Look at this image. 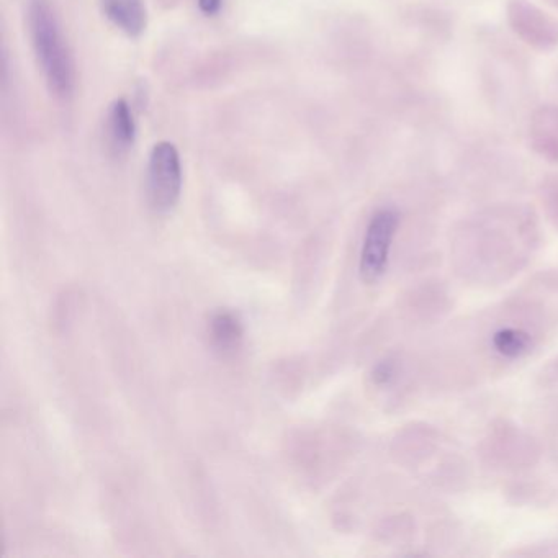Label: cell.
I'll list each match as a JSON object with an SVG mask.
<instances>
[{
  "label": "cell",
  "mask_w": 558,
  "mask_h": 558,
  "mask_svg": "<svg viewBox=\"0 0 558 558\" xmlns=\"http://www.w3.org/2000/svg\"><path fill=\"white\" fill-rule=\"evenodd\" d=\"M558 333V269L542 270L498 302L450 321L421 349L431 393H462L506 377Z\"/></svg>",
  "instance_id": "obj_1"
},
{
  "label": "cell",
  "mask_w": 558,
  "mask_h": 558,
  "mask_svg": "<svg viewBox=\"0 0 558 558\" xmlns=\"http://www.w3.org/2000/svg\"><path fill=\"white\" fill-rule=\"evenodd\" d=\"M542 246L539 213L526 203H500L455 221L446 257L457 282L488 292L519 279Z\"/></svg>",
  "instance_id": "obj_2"
},
{
  "label": "cell",
  "mask_w": 558,
  "mask_h": 558,
  "mask_svg": "<svg viewBox=\"0 0 558 558\" xmlns=\"http://www.w3.org/2000/svg\"><path fill=\"white\" fill-rule=\"evenodd\" d=\"M367 388L383 411L408 413L426 395H431L423 351L392 347L370 365Z\"/></svg>",
  "instance_id": "obj_3"
},
{
  "label": "cell",
  "mask_w": 558,
  "mask_h": 558,
  "mask_svg": "<svg viewBox=\"0 0 558 558\" xmlns=\"http://www.w3.org/2000/svg\"><path fill=\"white\" fill-rule=\"evenodd\" d=\"M27 23L36 63L48 90L58 100L71 99L76 89L74 59L50 0H30Z\"/></svg>",
  "instance_id": "obj_4"
},
{
  "label": "cell",
  "mask_w": 558,
  "mask_h": 558,
  "mask_svg": "<svg viewBox=\"0 0 558 558\" xmlns=\"http://www.w3.org/2000/svg\"><path fill=\"white\" fill-rule=\"evenodd\" d=\"M478 464L496 475L529 473L542 462L544 441L509 416H496L486 424L475 446Z\"/></svg>",
  "instance_id": "obj_5"
},
{
  "label": "cell",
  "mask_w": 558,
  "mask_h": 558,
  "mask_svg": "<svg viewBox=\"0 0 558 558\" xmlns=\"http://www.w3.org/2000/svg\"><path fill=\"white\" fill-rule=\"evenodd\" d=\"M457 308V297L449 280L424 272L406 282L396 298V318L406 333H423L447 323Z\"/></svg>",
  "instance_id": "obj_6"
},
{
  "label": "cell",
  "mask_w": 558,
  "mask_h": 558,
  "mask_svg": "<svg viewBox=\"0 0 558 558\" xmlns=\"http://www.w3.org/2000/svg\"><path fill=\"white\" fill-rule=\"evenodd\" d=\"M447 450L446 436L436 424L413 419L403 424L390 444V459L396 467L419 478Z\"/></svg>",
  "instance_id": "obj_7"
},
{
  "label": "cell",
  "mask_w": 558,
  "mask_h": 558,
  "mask_svg": "<svg viewBox=\"0 0 558 558\" xmlns=\"http://www.w3.org/2000/svg\"><path fill=\"white\" fill-rule=\"evenodd\" d=\"M146 187L154 212L166 215L177 207L182 194V164L179 151L169 141L154 144L151 149Z\"/></svg>",
  "instance_id": "obj_8"
},
{
  "label": "cell",
  "mask_w": 558,
  "mask_h": 558,
  "mask_svg": "<svg viewBox=\"0 0 558 558\" xmlns=\"http://www.w3.org/2000/svg\"><path fill=\"white\" fill-rule=\"evenodd\" d=\"M506 15L511 30L534 50L550 51L558 45V20L529 0H509Z\"/></svg>",
  "instance_id": "obj_9"
},
{
  "label": "cell",
  "mask_w": 558,
  "mask_h": 558,
  "mask_svg": "<svg viewBox=\"0 0 558 558\" xmlns=\"http://www.w3.org/2000/svg\"><path fill=\"white\" fill-rule=\"evenodd\" d=\"M418 480L434 493L460 495L472 485L473 468L459 450L447 449Z\"/></svg>",
  "instance_id": "obj_10"
},
{
  "label": "cell",
  "mask_w": 558,
  "mask_h": 558,
  "mask_svg": "<svg viewBox=\"0 0 558 558\" xmlns=\"http://www.w3.org/2000/svg\"><path fill=\"white\" fill-rule=\"evenodd\" d=\"M531 473H521L508 478V482L503 486L504 501L518 509L550 508L558 496L555 486L544 478L534 477Z\"/></svg>",
  "instance_id": "obj_11"
},
{
  "label": "cell",
  "mask_w": 558,
  "mask_h": 558,
  "mask_svg": "<svg viewBox=\"0 0 558 558\" xmlns=\"http://www.w3.org/2000/svg\"><path fill=\"white\" fill-rule=\"evenodd\" d=\"M377 539L383 545L405 549L406 555H413L414 547H418L421 537V524L413 509H400L390 513L378 522Z\"/></svg>",
  "instance_id": "obj_12"
},
{
  "label": "cell",
  "mask_w": 558,
  "mask_h": 558,
  "mask_svg": "<svg viewBox=\"0 0 558 558\" xmlns=\"http://www.w3.org/2000/svg\"><path fill=\"white\" fill-rule=\"evenodd\" d=\"M105 136L115 156H123L133 148L136 136L133 110L125 99H118L110 105L105 118Z\"/></svg>",
  "instance_id": "obj_13"
},
{
  "label": "cell",
  "mask_w": 558,
  "mask_h": 558,
  "mask_svg": "<svg viewBox=\"0 0 558 558\" xmlns=\"http://www.w3.org/2000/svg\"><path fill=\"white\" fill-rule=\"evenodd\" d=\"M100 7L113 27L136 38L143 35L148 25V14L143 0H100Z\"/></svg>",
  "instance_id": "obj_14"
},
{
  "label": "cell",
  "mask_w": 558,
  "mask_h": 558,
  "mask_svg": "<svg viewBox=\"0 0 558 558\" xmlns=\"http://www.w3.org/2000/svg\"><path fill=\"white\" fill-rule=\"evenodd\" d=\"M208 334L218 351L234 352L243 342V321L233 311H218L208 324Z\"/></svg>",
  "instance_id": "obj_15"
},
{
  "label": "cell",
  "mask_w": 558,
  "mask_h": 558,
  "mask_svg": "<svg viewBox=\"0 0 558 558\" xmlns=\"http://www.w3.org/2000/svg\"><path fill=\"white\" fill-rule=\"evenodd\" d=\"M540 205L545 218L558 231V176H550L539 185Z\"/></svg>",
  "instance_id": "obj_16"
},
{
  "label": "cell",
  "mask_w": 558,
  "mask_h": 558,
  "mask_svg": "<svg viewBox=\"0 0 558 558\" xmlns=\"http://www.w3.org/2000/svg\"><path fill=\"white\" fill-rule=\"evenodd\" d=\"M531 133L558 136V105H542L531 118Z\"/></svg>",
  "instance_id": "obj_17"
},
{
  "label": "cell",
  "mask_w": 558,
  "mask_h": 558,
  "mask_svg": "<svg viewBox=\"0 0 558 558\" xmlns=\"http://www.w3.org/2000/svg\"><path fill=\"white\" fill-rule=\"evenodd\" d=\"M508 557L522 558H552L558 557V542H550V540H540V542H531V544L516 545L508 552H504Z\"/></svg>",
  "instance_id": "obj_18"
},
{
  "label": "cell",
  "mask_w": 558,
  "mask_h": 558,
  "mask_svg": "<svg viewBox=\"0 0 558 558\" xmlns=\"http://www.w3.org/2000/svg\"><path fill=\"white\" fill-rule=\"evenodd\" d=\"M411 18H413L414 22L418 23L419 27H426L431 32L436 33V35H444V33L449 32V18L446 15H442L439 10L418 7V9H413V12H411Z\"/></svg>",
  "instance_id": "obj_19"
},
{
  "label": "cell",
  "mask_w": 558,
  "mask_h": 558,
  "mask_svg": "<svg viewBox=\"0 0 558 558\" xmlns=\"http://www.w3.org/2000/svg\"><path fill=\"white\" fill-rule=\"evenodd\" d=\"M534 385L542 392H558V352L537 370Z\"/></svg>",
  "instance_id": "obj_20"
},
{
  "label": "cell",
  "mask_w": 558,
  "mask_h": 558,
  "mask_svg": "<svg viewBox=\"0 0 558 558\" xmlns=\"http://www.w3.org/2000/svg\"><path fill=\"white\" fill-rule=\"evenodd\" d=\"M531 148L550 164H558V136L531 133Z\"/></svg>",
  "instance_id": "obj_21"
},
{
  "label": "cell",
  "mask_w": 558,
  "mask_h": 558,
  "mask_svg": "<svg viewBox=\"0 0 558 558\" xmlns=\"http://www.w3.org/2000/svg\"><path fill=\"white\" fill-rule=\"evenodd\" d=\"M544 446L545 455L558 467V408L554 410V419L545 432Z\"/></svg>",
  "instance_id": "obj_22"
},
{
  "label": "cell",
  "mask_w": 558,
  "mask_h": 558,
  "mask_svg": "<svg viewBox=\"0 0 558 558\" xmlns=\"http://www.w3.org/2000/svg\"><path fill=\"white\" fill-rule=\"evenodd\" d=\"M223 0H198V9L202 10L203 14L215 15L220 12Z\"/></svg>",
  "instance_id": "obj_23"
},
{
  "label": "cell",
  "mask_w": 558,
  "mask_h": 558,
  "mask_svg": "<svg viewBox=\"0 0 558 558\" xmlns=\"http://www.w3.org/2000/svg\"><path fill=\"white\" fill-rule=\"evenodd\" d=\"M545 2H547V4L552 5V7H555V9H558V0H545Z\"/></svg>",
  "instance_id": "obj_24"
}]
</instances>
